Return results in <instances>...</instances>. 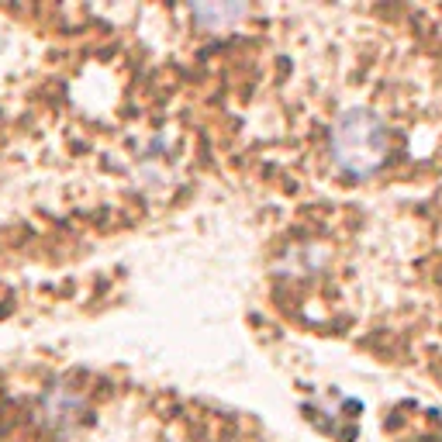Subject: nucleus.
Segmentation results:
<instances>
[{
    "mask_svg": "<svg viewBox=\"0 0 442 442\" xmlns=\"http://www.w3.org/2000/svg\"><path fill=\"white\" fill-rule=\"evenodd\" d=\"M79 408V397H66V390H53L49 397H45V418L49 421H55V425H62V421H70V411H77Z\"/></svg>",
    "mask_w": 442,
    "mask_h": 442,
    "instance_id": "3",
    "label": "nucleus"
},
{
    "mask_svg": "<svg viewBox=\"0 0 442 442\" xmlns=\"http://www.w3.org/2000/svg\"><path fill=\"white\" fill-rule=\"evenodd\" d=\"M242 14H245V7H238V4H228V7H208V4H201V7H194V18L204 28H225L228 21L242 18Z\"/></svg>",
    "mask_w": 442,
    "mask_h": 442,
    "instance_id": "2",
    "label": "nucleus"
},
{
    "mask_svg": "<svg viewBox=\"0 0 442 442\" xmlns=\"http://www.w3.org/2000/svg\"><path fill=\"white\" fill-rule=\"evenodd\" d=\"M0 49H4V35H0Z\"/></svg>",
    "mask_w": 442,
    "mask_h": 442,
    "instance_id": "4",
    "label": "nucleus"
},
{
    "mask_svg": "<svg viewBox=\"0 0 442 442\" xmlns=\"http://www.w3.org/2000/svg\"><path fill=\"white\" fill-rule=\"evenodd\" d=\"M332 156L353 177H370L387 159V125L366 107H346L332 125Z\"/></svg>",
    "mask_w": 442,
    "mask_h": 442,
    "instance_id": "1",
    "label": "nucleus"
}]
</instances>
